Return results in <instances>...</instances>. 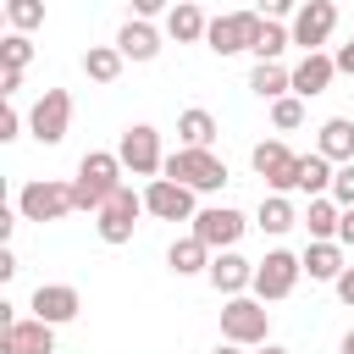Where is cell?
I'll return each mask as SVG.
<instances>
[{
	"instance_id": "23",
	"label": "cell",
	"mask_w": 354,
	"mask_h": 354,
	"mask_svg": "<svg viewBox=\"0 0 354 354\" xmlns=\"http://www.w3.org/2000/svg\"><path fill=\"white\" fill-rule=\"evenodd\" d=\"M332 177H337V171H332V160H326L321 149L299 155V188H304L310 199H326V194H332Z\"/></svg>"
},
{
	"instance_id": "27",
	"label": "cell",
	"mask_w": 354,
	"mask_h": 354,
	"mask_svg": "<svg viewBox=\"0 0 354 354\" xmlns=\"http://www.w3.org/2000/svg\"><path fill=\"white\" fill-rule=\"evenodd\" d=\"M177 133H183V149H210V138H216V116L194 105V111L177 116Z\"/></svg>"
},
{
	"instance_id": "40",
	"label": "cell",
	"mask_w": 354,
	"mask_h": 354,
	"mask_svg": "<svg viewBox=\"0 0 354 354\" xmlns=\"http://www.w3.org/2000/svg\"><path fill=\"white\" fill-rule=\"evenodd\" d=\"M133 11H138V22H144V17H155V11H166V0H133Z\"/></svg>"
},
{
	"instance_id": "1",
	"label": "cell",
	"mask_w": 354,
	"mask_h": 354,
	"mask_svg": "<svg viewBox=\"0 0 354 354\" xmlns=\"http://www.w3.org/2000/svg\"><path fill=\"white\" fill-rule=\"evenodd\" d=\"M122 155H111V149H88L83 160H77V177H72V205L77 210H105V199L122 188Z\"/></svg>"
},
{
	"instance_id": "20",
	"label": "cell",
	"mask_w": 354,
	"mask_h": 354,
	"mask_svg": "<svg viewBox=\"0 0 354 354\" xmlns=\"http://www.w3.org/2000/svg\"><path fill=\"white\" fill-rule=\"evenodd\" d=\"M166 33H171L177 44H194V39L210 33V22H205V11H199L194 0H177V6L166 11Z\"/></svg>"
},
{
	"instance_id": "8",
	"label": "cell",
	"mask_w": 354,
	"mask_h": 354,
	"mask_svg": "<svg viewBox=\"0 0 354 354\" xmlns=\"http://www.w3.org/2000/svg\"><path fill=\"white\" fill-rule=\"evenodd\" d=\"M66 127H72V94H66V88H44L39 105L28 111V133H33L39 144H61Z\"/></svg>"
},
{
	"instance_id": "10",
	"label": "cell",
	"mask_w": 354,
	"mask_h": 354,
	"mask_svg": "<svg viewBox=\"0 0 354 354\" xmlns=\"http://www.w3.org/2000/svg\"><path fill=\"white\" fill-rule=\"evenodd\" d=\"M260 22H266L260 11H227V17H216V22H210L205 44H210L216 55H238V50H249V44H254Z\"/></svg>"
},
{
	"instance_id": "21",
	"label": "cell",
	"mask_w": 354,
	"mask_h": 354,
	"mask_svg": "<svg viewBox=\"0 0 354 354\" xmlns=\"http://www.w3.org/2000/svg\"><path fill=\"white\" fill-rule=\"evenodd\" d=\"M116 50H122L127 61H155V55H160V33H155L149 22H122Z\"/></svg>"
},
{
	"instance_id": "2",
	"label": "cell",
	"mask_w": 354,
	"mask_h": 354,
	"mask_svg": "<svg viewBox=\"0 0 354 354\" xmlns=\"http://www.w3.org/2000/svg\"><path fill=\"white\" fill-rule=\"evenodd\" d=\"M166 177L183 183V188H194V194H216L227 183V160L216 149H171L166 155Z\"/></svg>"
},
{
	"instance_id": "19",
	"label": "cell",
	"mask_w": 354,
	"mask_h": 354,
	"mask_svg": "<svg viewBox=\"0 0 354 354\" xmlns=\"http://www.w3.org/2000/svg\"><path fill=\"white\" fill-rule=\"evenodd\" d=\"M299 260H304V277H310V282H337V277L348 271V266H343V243H310Z\"/></svg>"
},
{
	"instance_id": "25",
	"label": "cell",
	"mask_w": 354,
	"mask_h": 354,
	"mask_svg": "<svg viewBox=\"0 0 354 354\" xmlns=\"http://www.w3.org/2000/svg\"><path fill=\"white\" fill-rule=\"evenodd\" d=\"M122 61H127V55H122L116 44H88V50H83V72H88L94 83H116V77H122Z\"/></svg>"
},
{
	"instance_id": "3",
	"label": "cell",
	"mask_w": 354,
	"mask_h": 354,
	"mask_svg": "<svg viewBox=\"0 0 354 354\" xmlns=\"http://www.w3.org/2000/svg\"><path fill=\"white\" fill-rule=\"evenodd\" d=\"M266 332H271V310L260 304V299H227L221 304V337L227 343H238V348H260L266 343Z\"/></svg>"
},
{
	"instance_id": "42",
	"label": "cell",
	"mask_w": 354,
	"mask_h": 354,
	"mask_svg": "<svg viewBox=\"0 0 354 354\" xmlns=\"http://www.w3.org/2000/svg\"><path fill=\"white\" fill-rule=\"evenodd\" d=\"M260 354H293V348H282V343H260Z\"/></svg>"
},
{
	"instance_id": "34",
	"label": "cell",
	"mask_w": 354,
	"mask_h": 354,
	"mask_svg": "<svg viewBox=\"0 0 354 354\" xmlns=\"http://www.w3.org/2000/svg\"><path fill=\"white\" fill-rule=\"evenodd\" d=\"M22 133V116H17V105H6L0 111V138H17Z\"/></svg>"
},
{
	"instance_id": "26",
	"label": "cell",
	"mask_w": 354,
	"mask_h": 354,
	"mask_svg": "<svg viewBox=\"0 0 354 354\" xmlns=\"http://www.w3.org/2000/svg\"><path fill=\"white\" fill-rule=\"evenodd\" d=\"M249 88H254L260 100H282V94H293V72H282L277 61H254V72H249Z\"/></svg>"
},
{
	"instance_id": "44",
	"label": "cell",
	"mask_w": 354,
	"mask_h": 354,
	"mask_svg": "<svg viewBox=\"0 0 354 354\" xmlns=\"http://www.w3.org/2000/svg\"><path fill=\"white\" fill-rule=\"evenodd\" d=\"M216 354H243V348H238V343H221V348H216Z\"/></svg>"
},
{
	"instance_id": "18",
	"label": "cell",
	"mask_w": 354,
	"mask_h": 354,
	"mask_svg": "<svg viewBox=\"0 0 354 354\" xmlns=\"http://www.w3.org/2000/svg\"><path fill=\"white\" fill-rule=\"evenodd\" d=\"M304 227H310V243H337V227H343V205L326 194V199H310L304 210Z\"/></svg>"
},
{
	"instance_id": "28",
	"label": "cell",
	"mask_w": 354,
	"mask_h": 354,
	"mask_svg": "<svg viewBox=\"0 0 354 354\" xmlns=\"http://www.w3.org/2000/svg\"><path fill=\"white\" fill-rule=\"evenodd\" d=\"M288 44H293V33H288L282 22H271V17H266V22H260V33H254V44H249V55H254V61H277Z\"/></svg>"
},
{
	"instance_id": "12",
	"label": "cell",
	"mask_w": 354,
	"mask_h": 354,
	"mask_svg": "<svg viewBox=\"0 0 354 354\" xmlns=\"http://www.w3.org/2000/svg\"><path fill=\"white\" fill-rule=\"evenodd\" d=\"M243 227H249V221H243V210H232V205H210V210L194 216V238H199L205 249H216V254L232 249V243L243 238Z\"/></svg>"
},
{
	"instance_id": "11",
	"label": "cell",
	"mask_w": 354,
	"mask_h": 354,
	"mask_svg": "<svg viewBox=\"0 0 354 354\" xmlns=\"http://www.w3.org/2000/svg\"><path fill=\"white\" fill-rule=\"evenodd\" d=\"M249 166L277 188V194H288V188H299V155L288 149V144H277V138H266V144H254L249 149Z\"/></svg>"
},
{
	"instance_id": "16",
	"label": "cell",
	"mask_w": 354,
	"mask_h": 354,
	"mask_svg": "<svg viewBox=\"0 0 354 354\" xmlns=\"http://www.w3.org/2000/svg\"><path fill=\"white\" fill-rule=\"evenodd\" d=\"M0 354H55V326L50 321H17L0 332Z\"/></svg>"
},
{
	"instance_id": "38",
	"label": "cell",
	"mask_w": 354,
	"mask_h": 354,
	"mask_svg": "<svg viewBox=\"0 0 354 354\" xmlns=\"http://www.w3.org/2000/svg\"><path fill=\"white\" fill-rule=\"evenodd\" d=\"M11 277H17V254L0 243V282H11Z\"/></svg>"
},
{
	"instance_id": "4",
	"label": "cell",
	"mask_w": 354,
	"mask_h": 354,
	"mask_svg": "<svg viewBox=\"0 0 354 354\" xmlns=\"http://www.w3.org/2000/svg\"><path fill=\"white\" fill-rule=\"evenodd\" d=\"M72 205V183H55V177H33L22 194H17V216L22 221H61Z\"/></svg>"
},
{
	"instance_id": "13",
	"label": "cell",
	"mask_w": 354,
	"mask_h": 354,
	"mask_svg": "<svg viewBox=\"0 0 354 354\" xmlns=\"http://www.w3.org/2000/svg\"><path fill=\"white\" fill-rule=\"evenodd\" d=\"M144 210L160 216V221H194V216H199V210H194V188H183V183H171V177H149Z\"/></svg>"
},
{
	"instance_id": "7",
	"label": "cell",
	"mask_w": 354,
	"mask_h": 354,
	"mask_svg": "<svg viewBox=\"0 0 354 354\" xmlns=\"http://www.w3.org/2000/svg\"><path fill=\"white\" fill-rule=\"evenodd\" d=\"M116 155H122V166H127L133 177H160V171H166V155H160V133H155L149 122L127 127V133H122V144H116Z\"/></svg>"
},
{
	"instance_id": "31",
	"label": "cell",
	"mask_w": 354,
	"mask_h": 354,
	"mask_svg": "<svg viewBox=\"0 0 354 354\" xmlns=\"http://www.w3.org/2000/svg\"><path fill=\"white\" fill-rule=\"evenodd\" d=\"M271 122H277L282 133H288V127H299V122H304V100H299V94H282V100H271Z\"/></svg>"
},
{
	"instance_id": "39",
	"label": "cell",
	"mask_w": 354,
	"mask_h": 354,
	"mask_svg": "<svg viewBox=\"0 0 354 354\" xmlns=\"http://www.w3.org/2000/svg\"><path fill=\"white\" fill-rule=\"evenodd\" d=\"M332 61H337V72H354V39H348V44H337V55H332Z\"/></svg>"
},
{
	"instance_id": "17",
	"label": "cell",
	"mask_w": 354,
	"mask_h": 354,
	"mask_svg": "<svg viewBox=\"0 0 354 354\" xmlns=\"http://www.w3.org/2000/svg\"><path fill=\"white\" fill-rule=\"evenodd\" d=\"M332 77H337V61L315 50V55H304V61L293 66V94H299V100H315V94H326Z\"/></svg>"
},
{
	"instance_id": "14",
	"label": "cell",
	"mask_w": 354,
	"mask_h": 354,
	"mask_svg": "<svg viewBox=\"0 0 354 354\" xmlns=\"http://www.w3.org/2000/svg\"><path fill=\"white\" fill-rule=\"evenodd\" d=\"M77 310H83V299H77L72 282H39V288H33V321L61 326V321H72Z\"/></svg>"
},
{
	"instance_id": "37",
	"label": "cell",
	"mask_w": 354,
	"mask_h": 354,
	"mask_svg": "<svg viewBox=\"0 0 354 354\" xmlns=\"http://www.w3.org/2000/svg\"><path fill=\"white\" fill-rule=\"evenodd\" d=\"M17 88H22V72H11V66H6V72H0V94H6V100H11V94H17Z\"/></svg>"
},
{
	"instance_id": "43",
	"label": "cell",
	"mask_w": 354,
	"mask_h": 354,
	"mask_svg": "<svg viewBox=\"0 0 354 354\" xmlns=\"http://www.w3.org/2000/svg\"><path fill=\"white\" fill-rule=\"evenodd\" d=\"M343 354H354V326H348V332H343Z\"/></svg>"
},
{
	"instance_id": "30",
	"label": "cell",
	"mask_w": 354,
	"mask_h": 354,
	"mask_svg": "<svg viewBox=\"0 0 354 354\" xmlns=\"http://www.w3.org/2000/svg\"><path fill=\"white\" fill-rule=\"evenodd\" d=\"M6 22L11 33H33L44 22V0H6Z\"/></svg>"
},
{
	"instance_id": "15",
	"label": "cell",
	"mask_w": 354,
	"mask_h": 354,
	"mask_svg": "<svg viewBox=\"0 0 354 354\" xmlns=\"http://www.w3.org/2000/svg\"><path fill=\"white\" fill-rule=\"evenodd\" d=\"M205 277H210V288H216V293H227V299H238L243 288H254V266H249L238 249L210 254V271H205Z\"/></svg>"
},
{
	"instance_id": "5",
	"label": "cell",
	"mask_w": 354,
	"mask_h": 354,
	"mask_svg": "<svg viewBox=\"0 0 354 354\" xmlns=\"http://www.w3.org/2000/svg\"><path fill=\"white\" fill-rule=\"evenodd\" d=\"M299 277H304V260L288 254V249H271L266 260H254V299H260V304L288 299V293L299 288Z\"/></svg>"
},
{
	"instance_id": "22",
	"label": "cell",
	"mask_w": 354,
	"mask_h": 354,
	"mask_svg": "<svg viewBox=\"0 0 354 354\" xmlns=\"http://www.w3.org/2000/svg\"><path fill=\"white\" fill-rule=\"evenodd\" d=\"M315 149L326 155V160H354V122L348 116H332V122H321V138H315Z\"/></svg>"
},
{
	"instance_id": "35",
	"label": "cell",
	"mask_w": 354,
	"mask_h": 354,
	"mask_svg": "<svg viewBox=\"0 0 354 354\" xmlns=\"http://www.w3.org/2000/svg\"><path fill=\"white\" fill-rule=\"evenodd\" d=\"M288 11H293V0H260V17H271V22L288 17Z\"/></svg>"
},
{
	"instance_id": "33",
	"label": "cell",
	"mask_w": 354,
	"mask_h": 354,
	"mask_svg": "<svg viewBox=\"0 0 354 354\" xmlns=\"http://www.w3.org/2000/svg\"><path fill=\"white\" fill-rule=\"evenodd\" d=\"M332 199H337L343 210L354 205V160H348V166H337V177H332Z\"/></svg>"
},
{
	"instance_id": "9",
	"label": "cell",
	"mask_w": 354,
	"mask_h": 354,
	"mask_svg": "<svg viewBox=\"0 0 354 354\" xmlns=\"http://www.w3.org/2000/svg\"><path fill=\"white\" fill-rule=\"evenodd\" d=\"M332 28H337V6H332V0H304V6L293 11V28H288V33H293V44H299L304 55H315V50L332 39Z\"/></svg>"
},
{
	"instance_id": "29",
	"label": "cell",
	"mask_w": 354,
	"mask_h": 354,
	"mask_svg": "<svg viewBox=\"0 0 354 354\" xmlns=\"http://www.w3.org/2000/svg\"><path fill=\"white\" fill-rule=\"evenodd\" d=\"M254 221H260V232H288L299 216H293V205H288L282 194H271V199H260V216H254Z\"/></svg>"
},
{
	"instance_id": "41",
	"label": "cell",
	"mask_w": 354,
	"mask_h": 354,
	"mask_svg": "<svg viewBox=\"0 0 354 354\" xmlns=\"http://www.w3.org/2000/svg\"><path fill=\"white\" fill-rule=\"evenodd\" d=\"M337 243H354V205L343 210V227H337Z\"/></svg>"
},
{
	"instance_id": "24",
	"label": "cell",
	"mask_w": 354,
	"mask_h": 354,
	"mask_svg": "<svg viewBox=\"0 0 354 354\" xmlns=\"http://www.w3.org/2000/svg\"><path fill=\"white\" fill-rule=\"evenodd\" d=\"M166 266L177 271V277H194V271H210V249L188 232V238H177L171 249H166Z\"/></svg>"
},
{
	"instance_id": "36",
	"label": "cell",
	"mask_w": 354,
	"mask_h": 354,
	"mask_svg": "<svg viewBox=\"0 0 354 354\" xmlns=\"http://www.w3.org/2000/svg\"><path fill=\"white\" fill-rule=\"evenodd\" d=\"M332 288H337V299H343V304H354V266H348V271H343Z\"/></svg>"
},
{
	"instance_id": "6",
	"label": "cell",
	"mask_w": 354,
	"mask_h": 354,
	"mask_svg": "<svg viewBox=\"0 0 354 354\" xmlns=\"http://www.w3.org/2000/svg\"><path fill=\"white\" fill-rule=\"evenodd\" d=\"M138 216H144V194H133L127 183L105 199V210L94 216V232H100V243H127L133 238V227H138Z\"/></svg>"
},
{
	"instance_id": "32",
	"label": "cell",
	"mask_w": 354,
	"mask_h": 354,
	"mask_svg": "<svg viewBox=\"0 0 354 354\" xmlns=\"http://www.w3.org/2000/svg\"><path fill=\"white\" fill-rule=\"evenodd\" d=\"M0 55H6V66H11V72H22V66L33 61V44H28V33H6Z\"/></svg>"
}]
</instances>
